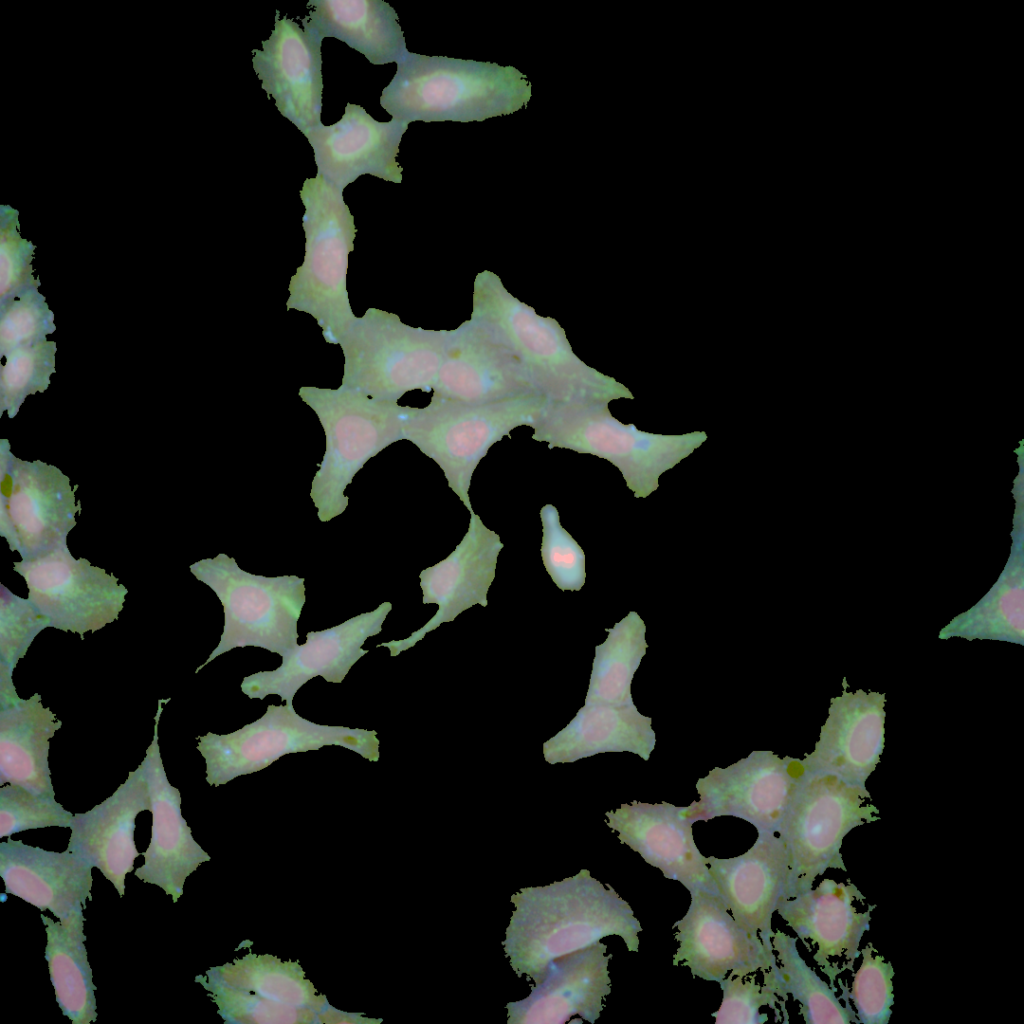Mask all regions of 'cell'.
<instances>
[{
    "label": "cell",
    "instance_id": "1f68e13d",
    "mask_svg": "<svg viewBox=\"0 0 1024 1024\" xmlns=\"http://www.w3.org/2000/svg\"><path fill=\"white\" fill-rule=\"evenodd\" d=\"M62 722L35 693L0 706V785H19L55 796L49 769V740Z\"/></svg>",
    "mask_w": 1024,
    "mask_h": 1024
},
{
    "label": "cell",
    "instance_id": "7402d4cb",
    "mask_svg": "<svg viewBox=\"0 0 1024 1024\" xmlns=\"http://www.w3.org/2000/svg\"><path fill=\"white\" fill-rule=\"evenodd\" d=\"M158 700L154 735L142 760L148 785L152 813L151 839L144 864L135 876L145 883L157 885L176 903L183 894L186 878L211 857L194 840L190 827L181 814L179 790L168 781L158 744V725L162 703Z\"/></svg>",
    "mask_w": 1024,
    "mask_h": 1024
},
{
    "label": "cell",
    "instance_id": "8992f818",
    "mask_svg": "<svg viewBox=\"0 0 1024 1024\" xmlns=\"http://www.w3.org/2000/svg\"><path fill=\"white\" fill-rule=\"evenodd\" d=\"M305 207L303 263L291 277L287 310L312 316L327 343L340 336L356 317L347 291L348 257L357 229L343 199V190L322 176L305 179L300 190Z\"/></svg>",
    "mask_w": 1024,
    "mask_h": 1024
},
{
    "label": "cell",
    "instance_id": "ba28073f",
    "mask_svg": "<svg viewBox=\"0 0 1024 1024\" xmlns=\"http://www.w3.org/2000/svg\"><path fill=\"white\" fill-rule=\"evenodd\" d=\"M866 787L804 769L777 830L789 855L786 899L813 888L828 869L847 872L841 847L854 828L880 819Z\"/></svg>",
    "mask_w": 1024,
    "mask_h": 1024
},
{
    "label": "cell",
    "instance_id": "d590c367",
    "mask_svg": "<svg viewBox=\"0 0 1024 1024\" xmlns=\"http://www.w3.org/2000/svg\"><path fill=\"white\" fill-rule=\"evenodd\" d=\"M938 637H961L969 641L988 639L1024 645L1021 591L1007 590L983 599L969 611L954 618L940 631Z\"/></svg>",
    "mask_w": 1024,
    "mask_h": 1024
},
{
    "label": "cell",
    "instance_id": "7a4b0ae2",
    "mask_svg": "<svg viewBox=\"0 0 1024 1024\" xmlns=\"http://www.w3.org/2000/svg\"><path fill=\"white\" fill-rule=\"evenodd\" d=\"M471 319L493 331L520 361L535 390L553 403H609L634 396L623 384L585 364L564 329L514 297L495 273L477 274Z\"/></svg>",
    "mask_w": 1024,
    "mask_h": 1024
},
{
    "label": "cell",
    "instance_id": "e0dca14e",
    "mask_svg": "<svg viewBox=\"0 0 1024 1024\" xmlns=\"http://www.w3.org/2000/svg\"><path fill=\"white\" fill-rule=\"evenodd\" d=\"M432 391L433 399L465 404L538 393L512 351L473 319L448 331Z\"/></svg>",
    "mask_w": 1024,
    "mask_h": 1024
},
{
    "label": "cell",
    "instance_id": "277c9868",
    "mask_svg": "<svg viewBox=\"0 0 1024 1024\" xmlns=\"http://www.w3.org/2000/svg\"><path fill=\"white\" fill-rule=\"evenodd\" d=\"M532 439L608 460L636 498H646L659 477L707 439L704 431L663 435L638 430L612 416L608 403L548 402L531 427Z\"/></svg>",
    "mask_w": 1024,
    "mask_h": 1024
},
{
    "label": "cell",
    "instance_id": "2e32d148",
    "mask_svg": "<svg viewBox=\"0 0 1024 1024\" xmlns=\"http://www.w3.org/2000/svg\"><path fill=\"white\" fill-rule=\"evenodd\" d=\"M690 895L686 914L673 924L679 942L674 966H686L693 977L716 982L728 971L729 976L745 977L778 967L774 950L734 920L718 892L697 889Z\"/></svg>",
    "mask_w": 1024,
    "mask_h": 1024
},
{
    "label": "cell",
    "instance_id": "5b68a950",
    "mask_svg": "<svg viewBox=\"0 0 1024 1024\" xmlns=\"http://www.w3.org/2000/svg\"><path fill=\"white\" fill-rule=\"evenodd\" d=\"M298 395L315 412L326 437L310 496L319 520L328 522L347 508L345 489L366 462L403 440L410 406L375 400L341 385L337 389L302 386Z\"/></svg>",
    "mask_w": 1024,
    "mask_h": 1024
},
{
    "label": "cell",
    "instance_id": "d6986e66",
    "mask_svg": "<svg viewBox=\"0 0 1024 1024\" xmlns=\"http://www.w3.org/2000/svg\"><path fill=\"white\" fill-rule=\"evenodd\" d=\"M391 609L392 604L384 602L375 610L332 628L308 632L306 643L282 657L278 668L244 677L242 692L250 699L260 700L276 694L287 705H293L296 692L316 676L327 682L341 683L352 666L369 652L362 649V645L367 638L382 631V624Z\"/></svg>",
    "mask_w": 1024,
    "mask_h": 1024
},
{
    "label": "cell",
    "instance_id": "836d02e7",
    "mask_svg": "<svg viewBox=\"0 0 1024 1024\" xmlns=\"http://www.w3.org/2000/svg\"><path fill=\"white\" fill-rule=\"evenodd\" d=\"M606 631V640L595 647L585 703H633L632 679L648 646L646 625L635 611H630Z\"/></svg>",
    "mask_w": 1024,
    "mask_h": 1024
},
{
    "label": "cell",
    "instance_id": "9a60e30c",
    "mask_svg": "<svg viewBox=\"0 0 1024 1024\" xmlns=\"http://www.w3.org/2000/svg\"><path fill=\"white\" fill-rule=\"evenodd\" d=\"M803 772L800 759L753 751L700 778L696 783L700 799L683 807L682 814L693 823L733 816L749 822L757 832L777 833Z\"/></svg>",
    "mask_w": 1024,
    "mask_h": 1024
},
{
    "label": "cell",
    "instance_id": "d6a6232c",
    "mask_svg": "<svg viewBox=\"0 0 1024 1024\" xmlns=\"http://www.w3.org/2000/svg\"><path fill=\"white\" fill-rule=\"evenodd\" d=\"M47 944L45 959L56 1001L64 1016L73 1024H89L97 1020L96 986L84 942L83 911L55 922L41 914Z\"/></svg>",
    "mask_w": 1024,
    "mask_h": 1024
},
{
    "label": "cell",
    "instance_id": "ab89813d",
    "mask_svg": "<svg viewBox=\"0 0 1024 1024\" xmlns=\"http://www.w3.org/2000/svg\"><path fill=\"white\" fill-rule=\"evenodd\" d=\"M542 523L541 557L545 570L562 591H580L586 581L585 553L563 528L557 508L552 504L540 510Z\"/></svg>",
    "mask_w": 1024,
    "mask_h": 1024
},
{
    "label": "cell",
    "instance_id": "d4e9b609",
    "mask_svg": "<svg viewBox=\"0 0 1024 1024\" xmlns=\"http://www.w3.org/2000/svg\"><path fill=\"white\" fill-rule=\"evenodd\" d=\"M830 700L814 751L801 761L810 772L835 774L862 787L880 762L884 750L885 693L848 691Z\"/></svg>",
    "mask_w": 1024,
    "mask_h": 1024
},
{
    "label": "cell",
    "instance_id": "4fadbf2b",
    "mask_svg": "<svg viewBox=\"0 0 1024 1024\" xmlns=\"http://www.w3.org/2000/svg\"><path fill=\"white\" fill-rule=\"evenodd\" d=\"M304 976L296 962L248 954L211 967L195 982L208 991L226 1023L312 1022L327 1001Z\"/></svg>",
    "mask_w": 1024,
    "mask_h": 1024
},
{
    "label": "cell",
    "instance_id": "cb8c5ba5",
    "mask_svg": "<svg viewBox=\"0 0 1024 1024\" xmlns=\"http://www.w3.org/2000/svg\"><path fill=\"white\" fill-rule=\"evenodd\" d=\"M706 861L734 920L774 950L772 915L786 898L789 877V855L783 840L776 833L758 832L745 853L725 859L710 856Z\"/></svg>",
    "mask_w": 1024,
    "mask_h": 1024
},
{
    "label": "cell",
    "instance_id": "e575fe53",
    "mask_svg": "<svg viewBox=\"0 0 1024 1024\" xmlns=\"http://www.w3.org/2000/svg\"><path fill=\"white\" fill-rule=\"evenodd\" d=\"M797 939L776 930L773 949L780 962L779 971L786 994L800 1003L799 1014L807 1024L858 1023L855 1011L843 1006L835 991L800 956Z\"/></svg>",
    "mask_w": 1024,
    "mask_h": 1024
},
{
    "label": "cell",
    "instance_id": "f546056e",
    "mask_svg": "<svg viewBox=\"0 0 1024 1024\" xmlns=\"http://www.w3.org/2000/svg\"><path fill=\"white\" fill-rule=\"evenodd\" d=\"M652 719L634 703H585L566 727L543 744L546 762L572 763L605 752H631L647 761L655 748Z\"/></svg>",
    "mask_w": 1024,
    "mask_h": 1024
},
{
    "label": "cell",
    "instance_id": "4316f807",
    "mask_svg": "<svg viewBox=\"0 0 1024 1024\" xmlns=\"http://www.w3.org/2000/svg\"><path fill=\"white\" fill-rule=\"evenodd\" d=\"M151 802L143 765L128 773L116 791L85 813L74 814L67 850L96 867L120 897L125 877L141 855L134 841L135 820L150 811Z\"/></svg>",
    "mask_w": 1024,
    "mask_h": 1024
},
{
    "label": "cell",
    "instance_id": "7bdbcfd3",
    "mask_svg": "<svg viewBox=\"0 0 1024 1024\" xmlns=\"http://www.w3.org/2000/svg\"><path fill=\"white\" fill-rule=\"evenodd\" d=\"M73 818L55 796L39 795L19 785L0 788L1 838L30 829L70 828Z\"/></svg>",
    "mask_w": 1024,
    "mask_h": 1024
},
{
    "label": "cell",
    "instance_id": "5bb4252c",
    "mask_svg": "<svg viewBox=\"0 0 1024 1024\" xmlns=\"http://www.w3.org/2000/svg\"><path fill=\"white\" fill-rule=\"evenodd\" d=\"M26 581L28 599L51 627L78 633L81 640L118 619L127 588L113 574L75 559L67 545L31 560L14 562Z\"/></svg>",
    "mask_w": 1024,
    "mask_h": 1024
},
{
    "label": "cell",
    "instance_id": "74e56055",
    "mask_svg": "<svg viewBox=\"0 0 1024 1024\" xmlns=\"http://www.w3.org/2000/svg\"><path fill=\"white\" fill-rule=\"evenodd\" d=\"M55 351V343L46 340L2 355L6 362L1 377V414L6 410L13 418L29 394L48 387Z\"/></svg>",
    "mask_w": 1024,
    "mask_h": 1024
},
{
    "label": "cell",
    "instance_id": "f1b7e54d",
    "mask_svg": "<svg viewBox=\"0 0 1024 1024\" xmlns=\"http://www.w3.org/2000/svg\"><path fill=\"white\" fill-rule=\"evenodd\" d=\"M92 866L66 850L55 852L24 844L0 843V876L5 892L21 898L58 920H65L92 901Z\"/></svg>",
    "mask_w": 1024,
    "mask_h": 1024
},
{
    "label": "cell",
    "instance_id": "b9f144b4",
    "mask_svg": "<svg viewBox=\"0 0 1024 1024\" xmlns=\"http://www.w3.org/2000/svg\"><path fill=\"white\" fill-rule=\"evenodd\" d=\"M53 315L36 288H27L1 300V355L46 341Z\"/></svg>",
    "mask_w": 1024,
    "mask_h": 1024
},
{
    "label": "cell",
    "instance_id": "30bf717a",
    "mask_svg": "<svg viewBox=\"0 0 1024 1024\" xmlns=\"http://www.w3.org/2000/svg\"><path fill=\"white\" fill-rule=\"evenodd\" d=\"M189 568L216 593L224 610L219 644L196 673L217 656L237 647H260L285 657L298 646L297 622L305 603L304 578L255 575L241 569L234 558L224 553L197 561Z\"/></svg>",
    "mask_w": 1024,
    "mask_h": 1024
},
{
    "label": "cell",
    "instance_id": "6da1fadb",
    "mask_svg": "<svg viewBox=\"0 0 1024 1024\" xmlns=\"http://www.w3.org/2000/svg\"><path fill=\"white\" fill-rule=\"evenodd\" d=\"M582 869L544 887L522 888L502 942L515 973L539 982L550 962L585 949L600 939L620 936L638 952L642 931L633 910L618 893Z\"/></svg>",
    "mask_w": 1024,
    "mask_h": 1024
},
{
    "label": "cell",
    "instance_id": "603a6c76",
    "mask_svg": "<svg viewBox=\"0 0 1024 1024\" xmlns=\"http://www.w3.org/2000/svg\"><path fill=\"white\" fill-rule=\"evenodd\" d=\"M864 899L855 884L826 878L816 888L783 898L776 910L804 944L809 940L808 945L817 946L813 959L828 976L835 992V980L842 970L831 964L830 959L844 957L846 968L853 970L860 956L862 937L870 929L871 912L876 906L858 911L853 904Z\"/></svg>",
    "mask_w": 1024,
    "mask_h": 1024
},
{
    "label": "cell",
    "instance_id": "484cf974",
    "mask_svg": "<svg viewBox=\"0 0 1024 1024\" xmlns=\"http://www.w3.org/2000/svg\"><path fill=\"white\" fill-rule=\"evenodd\" d=\"M682 809L667 802L632 801L605 815L607 825L618 833L620 842L660 869L665 878L680 882L689 892H718L706 857L695 844L693 822L682 814Z\"/></svg>",
    "mask_w": 1024,
    "mask_h": 1024
},
{
    "label": "cell",
    "instance_id": "f35d334b",
    "mask_svg": "<svg viewBox=\"0 0 1024 1024\" xmlns=\"http://www.w3.org/2000/svg\"><path fill=\"white\" fill-rule=\"evenodd\" d=\"M875 948L868 943L860 951L862 962L854 974L851 990L840 984L841 999L852 1000L858 1023L887 1024L894 1005L892 978L894 969L891 962H885L882 955H873Z\"/></svg>",
    "mask_w": 1024,
    "mask_h": 1024
},
{
    "label": "cell",
    "instance_id": "8d00e7d4",
    "mask_svg": "<svg viewBox=\"0 0 1024 1024\" xmlns=\"http://www.w3.org/2000/svg\"><path fill=\"white\" fill-rule=\"evenodd\" d=\"M764 983L756 981L755 976L743 981L741 976H728L719 981L723 998L719 1009L711 1015L715 1018V1024H761L768 1020L767 1014H761L762 1006H769L776 1010V1003L780 1004L782 1011L785 1005L779 1001L780 997L785 1003L788 1000L779 966L775 969L765 971Z\"/></svg>",
    "mask_w": 1024,
    "mask_h": 1024
},
{
    "label": "cell",
    "instance_id": "3957f363",
    "mask_svg": "<svg viewBox=\"0 0 1024 1024\" xmlns=\"http://www.w3.org/2000/svg\"><path fill=\"white\" fill-rule=\"evenodd\" d=\"M530 98V82L512 66L408 51L383 89L380 105L408 124L471 122L512 114Z\"/></svg>",
    "mask_w": 1024,
    "mask_h": 1024
},
{
    "label": "cell",
    "instance_id": "7c38bea8",
    "mask_svg": "<svg viewBox=\"0 0 1024 1024\" xmlns=\"http://www.w3.org/2000/svg\"><path fill=\"white\" fill-rule=\"evenodd\" d=\"M70 479L40 460H21L0 441V535L22 560H31L67 545L76 525V503Z\"/></svg>",
    "mask_w": 1024,
    "mask_h": 1024
},
{
    "label": "cell",
    "instance_id": "ee69618b",
    "mask_svg": "<svg viewBox=\"0 0 1024 1024\" xmlns=\"http://www.w3.org/2000/svg\"><path fill=\"white\" fill-rule=\"evenodd\" d=\"M2 234L1 242V299L27 288H36L31 277L32 246L16 233L14 228Z\"/></svg>",
    "mask_w": 1024,
    "mask_h": 1024
},
{
    "label": "cell",
    "instance_id": "83f0119b",
    "mask_svg": "<svg viewBox=\"0 0 1024 1024\" xmlns=\"http://www.w3.org/2000/svg\"><path fill=\"white\" fill-rule=\"evenodd\" d=\"M607 946L598 942L556 958L525 999L507 1004L508 1023L561 1024L572 1016L594 1023L611 992Z\"/></svg>",
    "mask_w": 1024,
    "mask_h": 1024
},
{
    "label": "cell",
    "instance_id": "8fae6325",
    "mask_svg": "<svg viewBox=\"0 0 1024 1024\" xmlns=\"http://www.w3.org/2000/svg\"><path fill=\"white\" fill-rule=\"evenodd\" d=\"M375 730L320 725L298 715L293 705H268L265 714L235 732L199 736L197 750L205 759L206 781L219 786L260 771L280 757L342 746L363 758L379 760Z\"/></svg>",
    "mask_w": 1024,
    "mask_h": 1024
},
{
    "label": "cell",
    "instance_id": "9c48e42d",
    "mask_svg": "<svg viewBox=\"0 0 1024 1024\" xmlns=\"http://www.w3.org/2000/svg\"><path fill=\"white\" fill-rule=\"evenodd\" d=\"M448 331L403 323L399 316L368 308L340 336L341 386L380 401L397 402L413 390H432Z\"/></svg>",
    "mask_w": 1024,
    "mask_h": 1024
},
{
    "label": "cell",
    "instance_id": "4dcf8cb0",
    "mask_svg": "<svg viewBox=\"0 0 1024 1024\" xmlns=\"http://www.w3.org/2000/svg\"><path fill=\"white\" fill-rule=\"evenodd\" d=\"M301 22L319 39L334 37L373 65L398 63L408 52L393 7L381 0H310Z\"/></svg>",
    "mask_w": 1024,
    "mask_h": 1024
},
{
    "label": "cell",
    "instance_id": "52a82bcc",
    "mask_svg": "<svg viewBox=\"0 0 1024 1024\" xmlns=\"http://www.w3.org/2000/svg\"><path fill=\"white\" fill-rule=\"evenodd\" d=\"M548 400L539 393L484 404L431 398L424 408L410 407L403 439L412 442L442 469L448 486L473 511L469 488L473 473L489 449L520 426L532 427Z\"/></svg>",
    "mask_w": 1024,
    "mask_h": 1024
},
{
    "label": "cell",
    "instance_id": "60d3db41",
    "mask_svg": "<svg viewBox=\"0 0 1024 1024\" xmlns=\"http://www.w3.org/2000/svg\"><path fill=\"white\" fill-rule=\"evenodd\" d=\"M47 627H51L49 618L29 599L0 584V673L13 675L34 638Z\"/></svg>",
    "mask_w": 1024,
    "mask_h": 1024
},
{
    "label": "cell",
    "instance_id": "44dd1931",
    "mask_svg": "<svg viewBox=\"0 0 1024 1024\" xmlns=\"http://www.w3.org/2000/svg\"><path fill=\"white\" fill-rule=\"evenodd\" d=\"M321 43L276 10L274 28L262 50L253 49L252 66L261 87L275 100L282 116L302 133L321 124Z\"/></svg>",
    "mask_w": 1024,
    "mask_h": 1024
},
{
    "label": "cell",
    "instance_id": "ac0fdd59",
    "mask_svg": "<svg viewBox=\"0 0 1024 1024\" xmlns=\"http://www.w3.org/2000/svg\"><path fill=\"white\" fill-rule=\"evenodd\" d=\"M504 545L500 536L470 512L466 534L456 548L443 560L421 571L420 587L423 604H437L436 614L408 638L378 644L387 647L391 656L413 647L424 636L444 622L453 621L460 613L476 604L487 606V593L495 578L498 556Z\"/></svg>",
    "mask_w": 1024,
    "mask_h": 1024
},
{
    "label": "cell",
    "instance_id": "ffe728a7",
    "mask_svg": "<svg viewBox=\"0 0 1024 1024\" xmlns=\"http://www.w3.org/2000/svg\"><path fill=\"white\" fill-rule=\"evenodd\" d=\"M407 128L408 123L393 118L379 122L362 106L347 103L338 122L321 123L303 135L313 148L317 174L343 190L364 174L400 184L396 158Z\"/></svg>",
    "mask_w": 1024,
    "mask_h": 1024
}]
</instances>
